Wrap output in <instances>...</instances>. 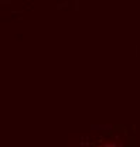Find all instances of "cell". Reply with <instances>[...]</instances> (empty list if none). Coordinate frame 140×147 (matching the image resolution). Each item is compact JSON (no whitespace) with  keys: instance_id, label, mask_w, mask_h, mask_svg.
I'll return each instance as SVG.
<instances>
[{"instance_id":"6da1fadb","label":"cell","mask_w":140,"mask_h":147,"mask_svg":"<svg viewBox=\"0 0 140 147\" xmlns=\"http://www.w3.org/2000/svg\"><path fill=\"white\" fill-rule=\"evenodd\" d=\"M98 147H118L115 144H102V146H98Z\"/></svg>"}]
</instances>
